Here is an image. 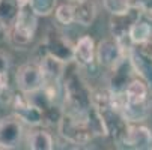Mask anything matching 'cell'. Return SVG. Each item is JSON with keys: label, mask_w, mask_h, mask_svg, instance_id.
Listing matches in <instances>:
<instances>
[{"label": "cell", "mask_w": 152, "mask_h": 150, "mask_svg": "<svg viewBox=\"0 0 152 150\" xmlns=\"http://www.w3.org/2000/svg\"><path fill=\"white\" fill-rule=\"evenodd\" d=\"M38 27V15L30 9V6L20 8L14 24L8 29V38L15 47H26L35 36Z\"/></svg>", "instance_id": "6da1fadb"}, {"label": "cell", "mask_w": 152, "mask_h": 150, "mask_svg": "<svg viewBox=\"0 0 152 150\" xmlns=\"http://www.w3.org/2000/svg\"><path fill=\"white\" fill-rule=\"evenodd\" d=\"M65 104L68 107L69 114H84L91 104V89L84 84L78 75H72L65 84Z\"/></svg>", "instance_id": "7a4b0ae2"}, {"label": "cell", "mask_w": 152, "mask_h": 150, "mask_svg": "<svg viewBox=\"0 0 152 150\" xmlns=\"http://www.w3.org/2000/svg\"><path fill=\"white\" fill-rule=\"evenodd\" d=\"M59 134L72 144H88L94 135L84 122V114L63 113L59 123Z\"/></svg>", "instance_id": "3957f363"}, {"label": "cell", "mask_w": 152, "mask_h": 150, "mask_svg": "<svg viewBox=\"0 0 152 150\" xmlns=\"http://www.w3.org/2000/svg\"><path fill=\"white\" fill-rule=\"evenodd\" d=\"M45 81V77L42 74V69L36 63H24L17 71V84L21 93H33L42 89Z\"/></svg>", "instance_id": "277c9868"}, {"label": "cell", "mask_w": 152, "mask_h": 150, "mask_svg": "<svg viewBox=\"0 0 152 150\" xmlns=\"http://www.w3.org/2000/svg\"><path fill=\"white\" fill-rule=\"evenodd\" d=\"M44 50L47 54L65 62L68 65L74 60V45L56 30H50L44 39Z\"/></svg>", "instance_id": "5b68a950"}, {"label": "cell", "mask_w": 152, "mask_h": 150, "mask_svg": "<svg viewBox=\"0 0 152 150\" xmlns=\"http://www.w3.org/2000/svg\"><path fill=\"white\" fill-rule=\"evenodd\" d=\"M95 57L101 66L108 69H113L124 59H126L119 41L115 38L102 39L98 44V47H95Z\"/></svg>", "instance_id": "8992f818"}, {"label": "cell", "mask_w": 152, "mask_h": 150, "mask_svg": "<svg viewBox=\"0 0 152 150\" xmlns=\"http://www.w3.org/2000/svg\"><path fill=\"white\" fill-rule=\"evenodd\" d=\"M23 125L17 116L0 120V149H17L23 138Z\"/></svg>", "instance_id": "52a82bcc"}, {"label": "cell", "mask_w": 152, "mask_h": 150, "mask_svg": "<svg viewBox=\"0 0 152 150\" xmlns=\"http://www.w3.org/2000/svg\"><path fill=\"white\" fill-rule=\"evenodd\" d=\"M12 99H14V116H17L21 122H24L30 126H38L41 123H44L42 111L33 102H30L26 93L20 96H14Z\"/></svg>", "instance_id": "ba28073f"}, {"label": "cell", "mask_w": 152, "mask_h": 150, "mask_svg": "<svg viewBox=\"0 0 152 150\" xmlns=\"http://www.w3.org/2000/svg\"><path fill=\"white\" fill-rule=\"evenodd\" d=\"M121 141L126 147L133 149H148L152 144V132L143 125H126L121 132Z\"/></svg>", "instance_id": "9c48e42d"}, {"label": "cell", "mask_w": 152, "mask_h": 150, "mask_svg": "<svg viewBox=\"0 0 152 150\" xmlns=\"http://www.w3.org/2000/svg\"><path fill=\"white\" fill-rule=\"evenodd\" d=\"M140 18V9H129L125 14L112 15L110 18V32L112 36L118 41L128 38V30L136 20Z\"/></svg>", "instance_id": "30bf717a"}, {"label": "cell", "mask_w": 152, "mask_h": 150, "mask_svg": "<svg viewBox=\"0 0 152 150\" xmlns=\"http://www.w3.org/2000/svg\"><path fill=\"white\" fill-rule=\"evenodd\" d=\"M74 23L88 27L96 18V3L95 0H75L72 3Z\"/></svg>", "instance_id": "8fae6325"}, {"label": "cell", "mask_w": 152, "mask_h": 150, "mask_svg": "<svg viewBox=\"0 0 152 150\" xmlns=\"http://www.w3.org/2000/svg\"><path fill=\"white\" fill-rule=\"evenodd\" d=\"M84 122L91 129L94 137H107L110 134V128H108V125L104 119V114L99 110H96L94 105H91L84 111Z\"/></svg>", "instance_id": "7c38bea8"}, {"label": "cell", "mask_w": 152, "mask_h": 150, "mask_svg": "<svg viewBox=\"0 0 152 150\" xmlns=\"http://www.w3.org/2000/svg\"><path fill=\"white\" fill-rule=\"evenodd\" d=\"M94 59H95V41L89 35H84L74 45V60L83 66H88L94 62Z\"/></svg>", "instance_id": "4fadbf2b"}, {"label": "cell", "mask_w": 152, "mask_h": 150, "mask_svg": "<svg viewBox=\"0 0 152 150\" xmlns=\"http://www.w3.org/2000/svg\"><path fill=\"white\" fill-rule=\"evenodd\" d=\"M39 66L42 69L45 80H51V81H60V78L65 75V69H66V63L50 56L45 53V56L41 59Z\"/></svg>", "instance_id": "5bb4252c"}, {"label": "cell", "mask_w": 152, "mask_h": 150, "mask_svg": "<svg viewBox=\"0 0 152 150\" xmlns=\"http://www.w3.org/2000/svg\"><path fill=\"white\" fill-rule=\"evenodd\" d=\"M148 93H149V87L145 80L136 78L131 80L126 87H125V96L128 104H143L148 99Z\"/></svg>", "instance_id": "9a60e30c"}, {"label": "cell", "mask_w": 152, "mask_h": 150, "mask_svg": "<svg viewBox=\"0 0 152 150\" xmlns=\"http://www.w3.org/2000/svg\"><path fill=\"white\" fill-rule=\"evenodd\" d=\"M152 38V27L143 20H136L128 30V39L133 45H142Z\"/></svg>", "instance_id": "2e32d148"}, {"label": "cell", "mask_w": 152, "mask_h": 150, "mask_svg": "<svg viewBox=\"0 0 152 150\" xmlns=\"http://www.w3.org/2000/svg\"><path fill=\"white\" fill-rule=\"evenodd\" d=\"M20 6L17 0H0V27L9 29L18 15Z\"/></svg>", "instance_id": "e0dca14e"}, {"label": "cell", "mask_w": 152, "mask_h": 150, "mask_svg": "<svg viewBox=\"0 0 152 150\" xmlns=\"http://www.w3.org/2000/svg\"><path fill=\"white\" fill-rule=\"evenodd\" d=\"M29 149L32 150H51L54 147L53 137L45 131H33L27 137Z\"/></svg>", "instance_id": "ac0fdd59"}, {"label": "cell", "mask_w": 152, "mask_h": 150, "mask_svg": "<svg viewBox=\"0 0 152 150\" xmlns=\"http://www.w3.org/2000/svg\"><path fill=\"white\" fill-rule=\"evenodd\" d=\"M30 9L38 17H48L54 12L57 6V0H30L29 2Z\"/></svg>", "instance_id": "d6986e66"}, {"label": "cell", "mask_w": 152, "mask_h": 150, "mask_svg": "<svg viewBox=\"0 0 152 150\" xmlns=\"http://www.w3.org/2000/svg\"><path fill=\"white\" fill-rule=\"evenodd\" d=\"M56 20L63 26H69L74 23V11H72V3H63L57 5L54 9Z\"/></svg>", "instance_id": "ffe728a7"}, {"label": "cell", "mask_w": 152, "mask_h": 150, "mask_svg": "<svg viewBox=\"0 0 152 150\" xmlns=\"http://www.w3.org/2000/svg\"><path fill=\"white\" fill-rule=\"evenodd\" d=\"M102 5L112 15H119V14H125L129 11L125 0H102Z\"/></svg>", "instance_id": "44dd1931"}, {"label": "cell", "mask_w": 152, "mask_h": 150, "mask_svg": "<svg viewBox=\"0 0 152 150\" xmlns=\"http://www.w3.org/2000/svg\"><path fill=\"white\" fill-rule=\"evenodd\" d=\"M9 56L3 51H0V74H8L9 71Z\"/></svg>", "instance_id": "7402d4cb"}, {"label": "cell", "mask_w": 152, "mask_h": 150, "mask_svg": "<svg viewBox=\"0 0 152 150\" xmlns=\"http://www.w3.org/2000/svg\"><path fill=\"white\" fill-rule=\"evenodd\" d=\"M140 53H142L148 60H151V62H152V39H149V41L143 42V44L140 45Z\"/></svg>", "instance_id": "603a6c76"}, {"label": "cell", "mask_w": 152, "mask_h": 150, "mask_svg": "<svg viewBox=\"0 0 152 150\" xmlns=\"http://www.w3.org/2000/svg\"><path fill=\"white\" fill-rule=\"evenodd\" d=\"M8 84H9V77H8V74H0V90L8 89Z\"/></svg>", "instance_id": "cb8c5ba5"}, {"label": "cell", "mask_w": 152, "mask_h": 150, "mask_svg": "<svg viewBox=\"0 0 152 150\" xmlns=\"http://www.w3.org/2000/svg\"><path fill=\"white\" fill-rule=\"evenodd\" d=\"M125 3L129 9H142V2L140 0H125Z\"/></svg>", "instance_id": "d4e9b609"}, {"label": "cell", "mask_w": 152, "mask_h": 150, "mask_svg": "<svg viewBox=\"0 0 152 150\" xmlns=\"http://www.w3.org/2000/svg\"><path fill=\"white\" fill-rule=\"evenodd\" d=\"M29 2H30V0H17V3H18V6H20V8L27 6V5H29Z\"/></svg>", "instance_id": "484cf974"}, {"label": "cell", "mask_w": 152, "mask_h": 150, "mask_svg": "<svg viewBox=\"0 0 152 150\" xmlns=\"http://www.w3.org/2000/svg\"><path fill=\"white\" fill-rule=\"evenodd\" d=\"M72 2H75V0H72Z\"/></svg>", "instance_id": "4316f807"}]
</instances>
